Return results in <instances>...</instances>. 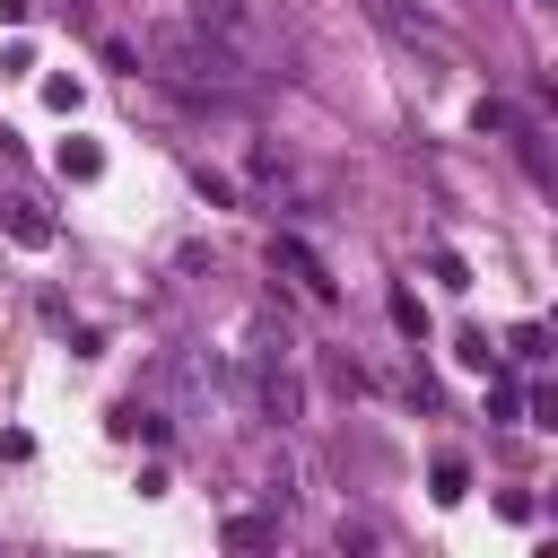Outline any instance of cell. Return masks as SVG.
I'll list each match as a JSON object with an SVG mask.
<instances>
[{
    "label": "cell",
    "instance_id": "obj_7",
    "mask_svg": "<svg viewBox=\"0 0 558 558\" xmlns=\"http://www.w3.org/2000/svg\"><path fill=\"white\" fill-rule=\"evenodd\" d=\"M61 174H70V183H96V174H105V148H96V140H70V148H61Z\"/></svg>",
    "mask_w": 558,
    "mask_h": 558
},
{
    "label": "cell",
    "instance_id": "obj_8",
    "mask_svg": "<svg viewBox=\"0 0 558 558\" xmlns=\"http://www.w3.org/2000/svg\"><path fill=\"white\" fill-rule=\"evenodd\" d=\"M471 488V471H462V453H436V506H453Z\"/></svg>",
    "mask_w": 558,
    "mask_h": 558
},
{
    "label": "cell",
    "instance_id": "obj_3",
    "mask_svg": "<svg viewBox=\"0 0 558 558\" xmlns=\"http://www.w3.org/2000/svg\"><path fill=\"white\" fill-rule=\"evenodd\" d=\"M366 9H375V17H384V26H392V35H401V44H427V52H436V61H445V52H453V44H445V26H436V17H418V9H410V0H366Z\"/></svg>",
    "mask_w": 558,
    "mask_h": 558
},
{
    "label": "cell",
    "instance_id": "obj_4",
    "mask_svg": "<svg viewBox=\"0 0 558 558\" xmlns=\"http://www.w3.org/2000/svg\"><path fill=\"white\" fill-rule=\"evenodd\" d=\"M0 227H9V235H17L26 253H44V244H52V218H44V209H35L26 192H9V201H0Z\"/></svg>",
    "mask_w": 558,
    "mask_h": 558
},
{
    "label": "cell",
    "instance_id": "obj_6",
    "mask_svg": "<svg viewBox=\"0 0 558 558\" xmlns=\"http://www.w3.org/2000/svg\"><path fill=\"white\" fill-rule=\"evenodd\" d=\"M279 541V514H227V549H270Z\"/></svg>",
    "mask_w": 558,
    "mask_h": 558
},
{
    "label": "cell",
    "instance_id": "obj_2",
    "mask_svg": "<svg viewBox=\"0 0 558 558\" xmlns=\"http://www.w3.org/2000/svg\"><path fill=\"white\" fill-rule=\"evenodd\" d=\"M270 270H288V279H296L314 305H340V279L323 270V253H314L305 235H279V244H270Z\"/></svg>",
    "mask_w": 558,
    "mask_h": 558
},
{
    "label": "cell",
    "instance_id": "obj_9",
    "mask_svg": "<svg viewBox=\"0 0 558 558\" xmlns=\"http://www.w3.org/2000/svg\"><path fill=\"white\" fill-rule=\"evenodd\" d=\"M506 349H514V357H549V331H541V323H514Z\"/></svg>",
    "mask_w": 558,
    "mask_h": 558
},
{
    "label": "cell",
    "instance_id": "obj_5",
    "mask_svg": "<svg viewBox=\"0 0 558 558\" xmlns=\"http://www.w3.org/2000/svg\"><path fill=\"white\" fill-rule=\"evenodd\" d=\"M122 445H166V418L148 410V401H113V418H105Z\"/></svg>",
    "mask_w": 558,
    "mask_h": 558
},
{
    "label": "cell",
    "instance_id": "obj_1",
    "mask_svg": "<svg viewBox=\"0 0 558 558\" xmlns=\"http://www.w3.org/2000/svg\"><path fill=\"white\" fill-rule=\"evenodd\" d=\"M148 61H157V78H174L183 96H209V105H244L279 78L253 35H218V26H192V17H166L148 35Z\"/></svg>",
    "mask_w": 558,
    "mask_h": 558
}]
</instances>
